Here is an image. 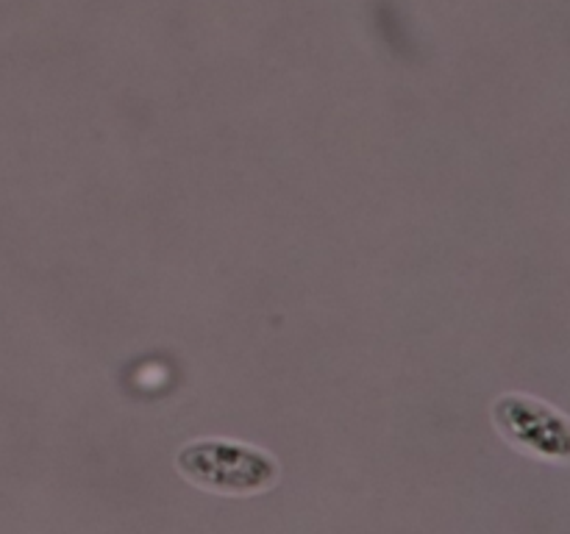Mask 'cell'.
<instances>
[{"mask_svg":"<svg viewBox=\"0 0 570 534\" xmlns=\"http://www.w3.org/2000/svg\"><path fill=\"white\" fill-rule=\"evenodd\" d=\"M495 423L521 448L543 456H570V421L527 395H504L495 404Z\"/></svg>","mask_w":570,"mask_h":534,"instance_id":"2","label":"cell"},{"mask_svg":"<svg viewBox=\"0 0 570 534\" xmlns=\"http://www.w3.org/2000/svg\"><path fill=\"white\" fill-rule=\"evenodd\" d=\"M178 467L189 482L212 493H259L276 482V462L262 451L223 439L193 443L178 454Z\"/></svg>","mask_w":570,"mask_h":534,"instance_id":"1","label":"cell"}]
</instances>
